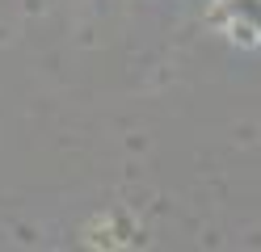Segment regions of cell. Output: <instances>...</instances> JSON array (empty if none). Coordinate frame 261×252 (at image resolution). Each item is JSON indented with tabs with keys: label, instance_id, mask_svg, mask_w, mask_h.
<instances>
[]
</instances>
